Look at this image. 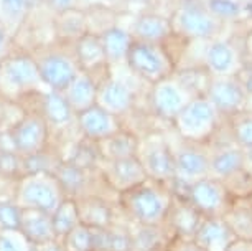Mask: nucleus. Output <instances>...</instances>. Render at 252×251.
<instances>
[{
	"label": "nucleus",
	"mask_w": 252,
	"mask_h": 251,
	"mask_svg": "<svg viewBox=\"0 0 252 251\" xmlns=\"http://www.w3.org/2000/svg\"><path fill=\"white\" fill-rule=\"evenodd\" d=\"M18 231L28 241V245L36 248H41L46 243L56 240L53 223H51V213L35 210V208H22Z\"/></svg>",
	"instance_id": "17"
},
{
	"label": "nucleus",
	"mask_w": 252,
	"mask_h": 251,
	"mask_svg": "<svg viewBox=\"0 0 252 251\" xmlns=\"http://www.w3.org/2000/svg\"><path fill=\"white\" fill-rule=\"evenodd\" d=\"M76 116H78V124L83 136L94 142L101 141L104 137L111 136L112 132L121 129L117 116H114L112 112L104 109L99 104H94V106L81 111Z\"/></svg>",
	"instance_id": "18"
},
{
	"label": "nucleus",
	"mask_w": 252,
	"mask_h": 251,
	"mask_svg": "<svg viewBox=\"0 0 252 251\" xmlns=\"http://www.w3.org/2000/svg\"><path fill=\"white\" fill-rule=\"evenodd\" d=\"M204 5L213 17L227 27L242 23V2H237V0H204Z\"/></svg>",
	"instance_id": "34"
},
{
	"label": "nucleus",
	"mask_w": 252,
	"mask_h": 251,
	"mask_svg": "<svg viewBox=\"0 0 252 251\" xmlns=\"http://www.w3.org/2000/svg\"><path fill=\"white\" fill-rule=\"evenodd\" d=\"M79 56L86 65L96 63V61H99L104 56L102 43L96 36H86L79 43Z\"/></svg>",
	"instance_id": "37"
},
{
	"label": "nucleus",
	"mask_w": 252,
	"mask_h": 251,
	"mask_svg": "<svg viewBox=\"0 0 252 251\" xmlns=\"http://www.w3.org/2000/svg\"><path fill=\"white\" fill-rule=\"evenodd\" d=\"M130 35L127 32L121 30V28H111L104 33L102 38V48H104V56H107L111 61H119L124 60L127 56V51H129L130 45H132Z\"/></svg>",
	"instance_id": "33"
},
{
	"label": "nucleus",
	"mask_w": 252,
	"mask_h": 251,
	"mask_svg": "<svg viewBox=\"0 0 252 251\" xmlns=\"http://www.w3.org/2000/svg\"><path fill=\"white\" fill-rule=\"evenodd\" d=\"M193 96L188 94L177 83L173 74L170 78H165L161 81L152 84L149 103L150 109L155 116L161 117L165 121H173L180 111L191 101Z\"/></svg>",
	"instance_id": "10"
},
{
	"label": "nucleus",
	"mask_w": 252,
	"mask_h": 251,
	"mask_svg": "<svg viewBox=\"0 0 252 251\" xmlns=\"http://www.w3.org/2000/svg\"><path fill=\"white\" fill-rule=\"evenodd\" d=\"M173 78L188 94L193 98L204 96L206 89L211 81V74L203 68L201 65L188 66V68H182L173 73Z\"/></svg>",
	"instance_id": "27"
},
{
	"label": "nucleus",
	"mask_w": 252,
	"mask_h": 251,
	"mask_svg": "<svg viewBox=\"0 0 252 251\" xmlns=\"http://www.w3.org/2000/svg\"><path fill=\"white\" fill-rule=\"evenodd\" d=\"M173 192L168 185L147 179L117 195V210L130 225H165Z\"/></svg>",
	"instance_id": "1"
},
{
	"label": "nucleus",
	"mask_w": 252,
	"mask_h": 251,
	"mask_svg": "<svg viewBox=\"0 0 252 251\" xmlns=\"http://www.w3.org/2000/svg\"><path fill=\"white\" fill-rule=\"evenodd\" d=\"M209 149V175L220 180L232 177L242 170V147L232 141L229 134L227 141L218 142L216 145L208 144Z\"/></svg>",
	"instance_id": "15"
},
{
	"label": "nucleus",
	"mask_w": 252,
	"mask_h": 251,
	"mask_svg": "<svg viewBox=\"0 0 252 251\" xmlns=\"http://www.w3.org/2000/svg\"><path fill=\"white\" fill-rule=\"evenodd\" d=\"M22 208L13 200H0V233L17 231L20 225Z\"/></svg>",
	"instance_id": "36"
},
{
	"label": "nucleus",
	"mask_w": 252,
	"mask_h": 251,
	"mask_svg": "<svg viewBox=\"0 0 252 251\" xmlns=\"http://www.w3.org/2000/svg\"><path fill=\"white\" fill-rule=\"evenodd\" d=\"M51 223H53L56 240H61L66 233H69L74 226H78L81 223L78 205H76L74 198H68V197L63 198V202L51 213Z\"/></svg>",
	"instance_id": "29"
},
{
	"label": "nucleus",
	"mask_w": 252,
	"mask_h": 251,
	"mask_svg": "<svg viewBox=\"0 0 252 251\" xmlns=\"http://www.w3.org/2000/svg\"><path fill=\"white\" fill-rule=\"evenodd\" d=\"M3 45H5V30L0 25V50L3 48Z\"/></svg>",
	"instance_id": "48"
},
{
	"label": "nucleus",
	"mask_w": 252,
	"mask_h": 251,
	"mask_svg": "<svg viewBox=\"0 0 252 251\" xmlns=\"http://www.w3.org/2000/svg\"><path fill=\"white\" fill-rule=\"evenodd\" d=\"M251 207H252V202H251Z\"/></svg>",
	"instance_id": "51"
},
{
	"label": "nucleus",
	"mask_w": 252,
	"mask_h": 251,
	"mask_svg": "<svg viewBox=\"0 0 252 251\" xmlns=\"http://www.w3.org/2000/svg\"><path fill=\"white\" fill-rule=\"evenodd\" d=\"M38 250H40V251H63V248H61L58 240L51 241V243H46L45 246H41V248H38Z\"/></svg>",
	"instance_id": "46"
},
{
	"label": "nucleus",
	"mask_w": 252,
	"mask_h": 251,
	"mask_svg": "<svg viewBox=\"0 0 252 251\" xmlns=\"http://www.w3.org/2000/svg\"><path fill=\"white\" fill-rule=\"evenodd\" d=\"M204 216L182 195H175L172 198V205L166 213L165 226L172 231L173 236L180 238H191L196 233L199 223Z\"/></svg>",
	"instance_id": "16"
},
{
	"label": "nucleus",
	"mask_w": 252,
	"mask_h": 251,
	"mask_svg": "<svg viewBox=\"0 0 252 251\" xmlns=\"http://www.w3.org/2000/svg\"><path fill=\"white\" fill-rule=\"evenodd\" d=\"M30 251H40V250H38L36 246H32V248H30Z\"/></svg>",
	"instance_id": "50"
},
{
	"label": "nucleus",
	"mask_w": 252,
	"mask_h": 251,
	"mask_svg": "<svg viewBox=\"0 0 252 251\" xmlns=\"http://www.w3.org/2000/svg\"><path fill=\"white\" fill-rule=\"evenodd\" d=\"M173 27L180 35L189 40H213L221 36L227 25L213 17L204 2L189 0L177 8L172 20V28Z\"/></svg>",
	"instance_id": "6"
},
{
	"label": "nucleus",
	"mask_w": 252,
	"mask_h": 251,
	"mask_svg": "<svg viewBox=\"0 0 252 251\" xmlns=\"http://www.w3.org/2000/svg\"><path fill=\"white\" fill-rule=\"evenodd\" d=\"M134 32L137 35V40L149 41V43H160L168 38L173 33L172 22L160 15L154 13H145L137 18Z\"/></svg>",
	"instance_id": "24"
},
{
	"label": "nucleus",
	"mask_w": 252,
	"mask_h": 251,
	"mask_svg": "<svg viewBox=\"0 0 252 251\" xmlns=\"http://www.w3.org/2000/svg\"><path fill=\"white\" fill-rule=\"evenodd\" d=\"M38 74L53 91L63 93L76 78L74 66L61 56H50L38 66Z\"/></svg>",
	"instance_id": "23"
},
{
	"label": "nucleus",
	"mask_w": 252,
	"mask_h": 251,
	"mask_svg": "<svg viewBox=\"0 0 252 251\" xmlns=\"http://www.w3.org/2000/svg\"><path fill=\"white\" fill-rule=\"evenodd\" d=\"M126 58L137 76L150 84H155L173 74L172 60L160 48L158 43L134 40Z\"/></svg>",
	"instance_id": "7"
},
{
	"label": "nucleus",
	"mask_w": 252,
	"mask_h": 251,
	"mask_svg": "<svg viewBox=\"0 0 252 251\" xmlns=\"http://www.w3.org/2000/svg\"><path fill=\"white\" fill-rule=\"evenodd\" d=\"M236 78L242 86V89H244L246 96H251L252 94V61H244L242 68L237 71Z\"/></svg>",
	"instance_id": "40"
},
{
	"label": "nucleus",
	"mask_w": 252,
	"mask_h": 251,
	"mask_svg": "<svg viewBox=\"0 0 252 251\" xmlns=\"http://www.w3.org/2000/svg\"><path fill=\"white\" fill-rule=\"evenodd\" d=\"M61 155L50 152L48 149L38 150V152L23 155L22 159V175H36V174H48L55 175L56 169L60 167Z\"/></svg>",
	"instance_id": "30"
},
{
	"label": "nucleus",
	"mask_w": 252,
	"mask_h": 251,
	"mask_svg": "<svg viewBox=\"0 0 252 251\" xmlns=\"http://www.w3.org/2000/svg\"><path fill=\"white\" fill-rule=\"evenodd\" d=\"M182 197L187 198L203 216H224L236 202L224 182L211 175L193 182Z\"/></svg>",
	"instance_id": "9"
},
{
	"label": "nucleus",
	"mask_w": 252,
	"mask_h": 251,
	"mask_svg": "<svg viewBox=\"0 0 252 251\" xmlns=\"http://www.w3.org/2000/svg\"><path fill=\"white\" fill-rule=\"evenodd\" d=\"M38 78H40L38 68L27 58L10 60L5 65V79L10 86H15V88L30 86Z\"/></svg>",
	"instance_id": "31"
},
{
	"label": "nucleus",
	"mask_w": 252,
	"mask_h": 251,
	"mask_svg": "<svg viewBox=\"0 0 252 251\" xmlns=\"http://www.w3.org/2000/svg\"><path fill=\"white\" fill-rule=\"evenodd\" d=\"M132 233V251H165L172 231L165 225H130Z\"/></svg>",
	"instance_id": "22"
},
{
	"label": "nucleus",
	"mask_w": 252,
	"mask_h": 251,
	"mask_svg": "<svg viewBox=\"0 0 252 251\" xmlns=\"http://www.w3.org/2000/svg\"><path fill=\"white\" fill-rule=\"evenodd\" d=\"M224 124L229 131L232 141L239 147L252 145V111L242 109L231 117L224 119Z\"/></svg>",
	"instance_id": "32"
},
{
	"label": "nucleus",
	"mask_w": 252,
	"mask_h": 251,
	"mask_svg": "<svg viewBox=\"0 0 252 251\" xmlns=\"http://www.w3.org/2000/svg\"><path fill=\"white\" fill-rule=\"evenodd\" d=\"M63 251H93L91 228L83 223L74 226L69 233L58 240Z\"/></svg>",
	"instance_id": "35"
},
{
	"label": "nucleus",
	"mask_w": 252,
	"mask_h": 251,
	"mask_svg": "<svg viewBox=\"0 0 252 251\" xmlns=\"http://www.w3.org/2000/svg\"><path fill=\"white\" fill-rule=\"evenodd\" d=\"M64 193L55 175H22L15 187V203L20 208H35L53 213L63 202Z\"/></svg>",
	"instance_id": "3"
},
{
	"label": "nucleus",
	"mask_w": 252,
	"mask_h": 251,
	"mask_svg": "<svg viewBox=\"0 0 252 251\" xmlns=\"http://www.w3.org/2000/svg\"><path fill=\"white\" fill-rule=\"evenodd\" d=\"M74 111L71 109L68 99L63 93L50 91L43 98V116L46 122H51L55 126H64L73 119Z\"/></svg>",
	"instance_id": "28"
},
{
	"label": "nucleus",
	"mask_w": 252,
	"mask_h": 251,
	"mask_svg": "<svg viewBox=\"0 0 252 251\" xmlns=\"http://www.w3.org/2000/svg\"><path fill=\"white\" fill-rule=\"evenodd\" d=\"M140 137L129 129H119L111 136L97 141V149L101 160H117L126 157H135L139 152Z\"/></svg>",
	"instance_id": "20"
},
{
	"label": "nucleus",
	"mask_w": 252,
	"mask_h": 251,
	"mask_svg": "<svg viewBox=\"0 0 252 251\" xmlns=\"http://www.w3.org/2000/svg\"><path fill=\"white\" fill-rule=\"evenodd\" d=\"M8 137L22 155L43 150L48 145V122L41 114L27 116L12 127Z\"/></svg>",
	"instance_id": "12"
},
{
	"label": "nucleus",
	"mask_w": 252,
	"mask_h": 251,
	"mask_svg": "<svg viewBox=\"0 0 252 251\" xmlns=\"http://www.w3.org/2000/svg\"><path fill=\"white\" fill-rule=\"evenodd\" d=\"M246 109L252 111V94H251V96H247V101H246Z\"/></svg>",
	"instance_id": "49"
},
{
	"label": "nucleus",
	"mask_w": 252,
	"mask_h": 251,
	"mask_svg": "<svg viewBox=\"0 0 252 251\" xmlns=\"http://www.w3.org/2000/svg\"><path fill=\"white\" fill-rule=\"evenodd\" d=\"M203 61L199 65L211 76H236L244 65V53L241 46V33L231 36H218L206 40Z\"/></svg>",
	"instance_id": "8"
},
{
	"label": "nucleus",
	"mask_w": 252,
	"mask_h": 251,
	"mask_svg": "<svg viewBox=\"0 0 252 251\" xmlns=\"http://www.w3.org/2000/svg\"><path fill=\"white\" fill-rule=\"evenodd\" d=\"M79 221L89 228H107L119 220L117 203L101 195H86L76 198Z\"/></svg>",
	"instance_id": "14"
},
{
	"label": "nucleus",
	"mask_w": 252,
	"mask_h": 251,
	"mask_svg": "<svg viewBox=\"0 0 252 251\" xmlns=\"http://www.w3.org/2000/svg\"><path fill=\"white\" fill-rule=\"evenodd\" d=\"M32 245L20 235V231H2L0 233V251H30Z\"/></svg>",
	"instance_id": "38"
},
{
	"label": "nucleus",
	"mask_w": 252,
	"mask_h": 251,
	"mask_svg": "<svg viewBox=\"0 0 252 251\" xmlns=\"http://www.w3.org/2000/svg\"><path fill=\"white\" fill-rule=\"evenodd\" d=\"M99 106L112 112L114 116L124 114L134 106L135 103V91L129 83L112 79L107 84H104L101 91L97 93Z\"/></svg>",
	"instance_id": "21"
},
{
	"label": "nucleus",
	"mask_w": 252,
	"mask_h": 251,
	"mask_svg": "<svg viewBox=\"0 0 252 251\" xmlns=\"http://www.w3.org/2000/svg\"><path fill=\"white\" fill-rule=\"evenodd\" d=\"M242 169L244 172L252 175V145L242 147Z\"/></svg>",
	"instance_id": "43"
},
{
	"label": "nucleus",
	"mask_w": 252,
	"mask_h": 251,
	"mask_svg": "<svg viewBox=\"0 0 252 251\" xmlns=\"http://www.w3.org/2000/svg\"><path fill=\"white\" fill-rule=\"evenodd\" d=\"M50 2H51V5L56 7V8H66V7L71 5L73 0H50Z\"/></svg>",
	"instance_id": "47"
},
{
	"label": "nucleus",
	"mask_w": 252,
	"mask_h": 251,
	"mask_svg": "<svg viewBox=\"0 0 252 251\" xmlns=\"http://www.w3.org/2000/svg\"><path fill=\"white\" fill-rule=\"evenodd\" d=\"M99 169H101L104 180L117 195L149 179L137 155L117 160H102L99 164Z\"/></svg>",
	"instance_id": "13"
},
{
	"label": "nucleus",
	"mask_w": 252,
	"mask_h": 251,
	"mask_svg": "<svg viewBox=\"0 0 252 251\" xmlns=\"http://www.w3.org/2000/svg\"><path fill=\"white\" fill-rule=\"evenodd\" d=\"M242 25L252 27V0L242 2Z\"/></svg>",
	"instance_id": "44"
},
{
	"label": "nucleus",
	"mask_w": 252,
	"mask_h": 251,
	"mask_svg": "<svg viewBox=\"0 0 252 251\" xmlns=\"http://www.w3.org/2000/svg\"><path fill=\"white\" fill-rule=\"evenodd\" d=\"M226 251H252L251 240H234Z\"/></svg>",
	"instance_id": "45"
},
{
	"label": "nucleus",
	"mask_w": 252,
	"mask_h": 251,
	"mask_svg": "<svg viewBox=\"0 0 252 251\" xmlns=\"http://www.w3.org/2000/svg\"><path fill=\"white\" fill-rule=\"evenodd\" d=\"M204 96L216 108L222 119L246 109L247 96L236 76H211Z\"/></svg>",
	"instance_id": "11"
},
{
	"label": "nucleus",
	"mask_w": 252,
	"mask_h": 251,
	"mask_svg": "<svg viewBox=\"0 0 252 251\" xmlns=\"http://www.w3.org/2000/svg\"><path fill=\"white\" fill-rule=\"evenodd\" d=\"M193 240L201 246L203 251H226L236 236L222 216H204Z\"/></svg>",
	"instance_id": "19"
},
{
	"label": "nucleus",
	"mask_w": 252,
	"mask_h": 251,
	"mask_svg": "<svg viewBox=\"0 0 252 251\" xmlns=\"http://www.w3.org/2000/svg\"><path fill=\"white\" fill-rule=\"evenodd\" d=\"M241 46L244 61H252V27H244L241 32Z\"/></svg>",
	"instance_id": "41"
},
{
	"label": "nucleus",
	"mask_w": 252,
	"mask_h": 251,
	"mask_svg": "<svg viewBox=\"0 0 252 251\" xmlns=\"http://www.w3.org/2000/svg\"><path fill=\"white\" fill-rule=\"evenodd\" d=\"M165 251H203V248L191 238L173 236V238L170 240L168 246L165 248Z\"/></svg>",
	"instance_id": "39"
},
{
	"label": "nucleus",
	"mask_w": 252,
	"mask_h": 251,
	"mask_svg": "<svg viewBox=\"0 0 252 251\" xmlns=\"http://www.w3.org/2000/svg\"><path fill=\"white\" fill-rule=\"evenodd\" d=\"M175 154V179L172 182V192L175 195H185L187 188L193 182L209 175V149L208 144L183 141Z\"/></svg>",
	"instance_id": "4"
},
{
	"label": "nucleus",
	"mask_w": 252,
	"mask_h": 251,
	"mask_svg": "<svg viewBox=\"0 0 252 251\" xmlns=\"http://www.w3.org/2000/svg\"><path fill=\"white\" fill-rule=\"evenodd\" d=\"M222 218L226 220L236 240L252 241V207L249 200H236Z\"/></svg>",
	"instance_id": "26"
},
{
	"label": "nucleus",
	"mask_w": 252,
	"mask_h": 251,
	"mask_svg": "<svg viewBox=\"0 0 252 251\" xmlns=\"http://www.w3.org/2000/svg\"><path fill=\"white\" fill-rule=\"evenodd\" d=\"M63 93H64V98L68 99L71 109L74 111V114H79L81 111L97 104L96 103V99H97L96 84L88 76H76Z\"/></svg>",
	"instance_id": "25"
},
{
	"label": "nucleus",
	"mask_w": 252,
	"mask_h": 251,
	"mask_svg": "<svg viewBox=\"0 0 252 251\" xmlns=\"http://www.w3.org/2000/svg\"><path fill=\"white\" fill-rule=\"evenodd\" d=\"M25 3H27V0H2L3 10L12 17L20 15L23 12V8H25Z\"/></svg>",
	"instance_id": "42"
},
{
	"label": "nucleus",
	"mask_w": 252,
	"mask_h": 251,
	"mask_svg": "<svg viewBox=\"0 0 252 251\" xmlns=\"http://www.w3.org/2000/svg\"><path fill=\"white\" fill-rule=\"evenodd\" d=\"M137 159L140 160L147 177L168 187L172 185L175 179V154L163 134L152 132L140 139Z\"/></svg>",
	"instance_id": "5"
},
{
	"label": "nucleus",
	"mask_w": 252,
	"mask_h": 251,
	"mask_svg": "<svg viewBox=\"0 0 252 251\" xmlns=\"http://www.w3.org/2000/svg\"><path fill=\"white\" fill-rule=\"evenodd\" d=\"M172 122L183 141L208 144L222 127L224 119L206 96H196L178 112Z\"/></svg>",
	"instance_id": "2"
}]
</instances>
